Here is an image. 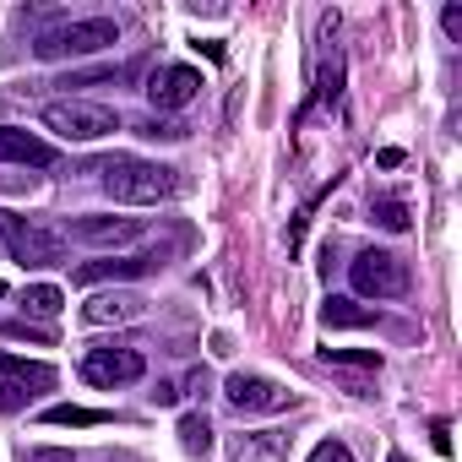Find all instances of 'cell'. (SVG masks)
Returning a JSON list of instances; mask_svg holds the SVG:
<instances>
[{
  "label": "cell",
  "instance_id": "obj_1",
  "mask_svg": "<svg viewBox=\"0 0 462 462\" xmlns=\"http://www.w3.org/2000/svg\"><path fill=\"white\" fill-rule=\"evenodd\" d=\"M98 180L115 201L125 207H158L180 190V169L169 163H147V158H104L98 163Z\"/></svg>",
  "mask_w": 462,
  "mask_h": 462
},
{
  "label": "cell",
  "instance_id": "obj_2",
  "mask_svg": "<svg viewBox=\"0 0 462 462\" xmlns=\"http://www.w3.org/2000/svg\"><path fill=\"white\" fill-rule=\"evenodd\" d=\"M109 44H120V23H115V17H71V23L44 28V33L33 39V55L55 66V60L98 55V50H109Z\"/></svg>",
  "mask_w": 462,
  "mask_h": 462
},
{
  "label": "cell",
  "instance_id": "obj_3",
  "mask_svg": "<svg viewBox=\"0 0 462 462\" xmlns=\"http://www.w3.org/2000/svg\"><path fill=\"white\" fill-rule=\"evenodd\" d=\"M44 131H55L60 142H104L120 131V115L109 104H88V98H55L44 104Z\"/></svg>",
  "mask_w": 462,
  "mask_h": 462
},
{
  "label": "cell",
  "instance_id": "obj_4",
  "mask_svg": "<svg viewBox=\"0 0 462 462\" xmlns=\"http://www.w3.org/2000/svg\"><path fill=\"white\" fill-rule=\"evenodd\" d=\"M55 365L44 359H23V354H6L0 348V408L6 413H23L28 402H39L44 392H55Z\"/></svg>",
  "mask_w": 462,
  "mask_h": 462
},
{
  "label": "cell",
  "instance_id": "obj_5",
  "mask_svg": "<svg viewBox=\"0 0 462 462\" xmlns=\"http://www.w3.org/2000/svg\"><path fill=\"white\" fill-rule=\"evenodd\" d=\"M348 283L365 300H402L408 294V262L392 251H359L348 262Z\"/></svg>",
  "mask_w": 462,
  "mask_h": 462
},
{
  "label": "cell",
  "instance_id": "obj_6",
  "mask_svg": "<svg viewBox=\"0 0 462 462\" xmlns=\"http://www.w3.org/2000/svg\"><path fill=\"white\" fill-rule=\"evenodd\" d=\"M66 235L55 223H44V217H17V235H12V245H6V256L17 262V267H28V273H44V267H60L66 262Z\"/></svg>",
  "mask_w": 462,
  "mask_h": 462
},
{
  "label": "cell",
  "instance_id": "obj_7",
  "mask_svg": "<svg viewBox=\"0 0 462 462\" xmlns=\"http://www.w3.org/2000/svg\"><path fill=\"white\" fill-rule=\"evenodd\" d=\"M147 375V359L136 354V348H88L82 354V381L88 386H98V392H115V386H131V381H142Z\"/></svg>",
  "mask_w": 462,
  "mask_h": 462
},
{
  "label": "cell",
  "instance_id": "obj_8",
  "mask_svg": "<svg viewBox=\"0 0 462 462\" xmlns=\"http://www.w3.org/2000/svg\"><path fill=\"white\" fill-rule=\"evenodd\" d=\"M142 217H115V212H82V217H71L60 235L66 240H82V245H98V251H115V245H131V240H142Z\"/></svg>",
  "mask_w": 462,
  "mask_h": 462
},
{
  "label": "cell",
  "instance_id": "obj_9",
  "mask_svg": "<svg viewBox=\"0 0 462 462\" xmlns=\"http://www.w3.org/2000/svg\"><path fill=\"white\" fill-rule=\"evenodd\" d=\"M223 397L235 402L240 413H283V408H294L289 386H278L273 375H245V370H235L223 381Z\"/></svg>",
  "mask_w": 462,
  "mask_h": 462
},
{
  "label": "cell",
  "instance_id": "obj_10",
  "mask_svg": "<svg viewBox=\"0 0 462 462\" xmlns=\"http://www.w3.org/2000/svg\"><path fill=\"white\" fill-rule=\"evenodd\" d=\"M163 267V251H142V256H104V262H82L77 267V283L82 289H104V283H131V278H147Z\"/></svg>",
  "mask_w": 462,
  "mask_h": 462
},
{
  "label": "cell",
  "instance_id": "obj_11",
  "mask_svg": "<svg viewBox=\"0 0 462 462\" xmlns=\"http://www.w3.org/2000/svg\"><path fill=\"white\" fill-rule=\"evenodd\" d=\"M142 93L152 98L158 115H174V109H185V104L201 93V71H196V66H163V71H152V82H147Z\"/></svg>",
  "mask_w": 462,
  "mask_h": 462
},
{
  "label": "cell",
  "instance_id": "obj_12",
  "mask_svg": "<svg viewBox=\"0 0 462 462\" xmlns=\"http://www.w3.org/2000/svg\"><path fill=\"white\" fill-rule=\"evenodd\" d=\"M55 142L23 131V125H0V163H23V169H55Z\"/></svg>",
  "mask_w": 462,
  "mask_h": 462
},
{
  "label": "cell",
  "instance_id": "obj_13",
  "mask_svg": "<svg viewBox=\"0 0 462 462\" xmlns=\"http://www.w3.org/2000/svg\"><path fill=\"white\" fill-rule=\"evenodd\" d=\"M289 430H245L228 440V457L235 462H289Z\"/></svg>",
  "mask_w": 462,
  "mask_h": 462
},
{
  "label": "cell",
  "instance_id": "obj_14",
  "mask_svg": "<svg viewBox=\"0 0 462 462\" xmlns=\"http://www.w3.org/2000/svg\"><path fill=\"white\" fill-rule=\"evenodd\" d=\"M147 305L131 294V289H98L88 305H82V321L88 327H115V321H136Z\"/></svg>",
  "mask_w": 462,
  "mask_h": 462
},
{
  "label": "cell",
  "instance_id": "obj_15",
  "mask_svg": "<svg viewBox=\"0 0 462 462\" xmlns=\"http://www.w3.org/2000/svg\"><path fill=\"white\" fill-rule=\"evenodd\" d=\"M375 321V310H365L359 300H348V294H327L321 300V327L327 332H354V327H370Z\"/></svg>",
  "mask_w": 462,
  "mask_h": 462
},
{
  "label": "cell",
  "instance_id": "obj_16",
  "mask_svg": "<svg viewBox=\"0 0 462 462\" xmlns=\"http://www.w3.org/2000/svg\"><path fill=\"white\" fill-rule=\"evenodd\" d=\"M66 310V294L55 289V283H33L28 294H23V316H33V321H55Z\"/></svg>",
  "mask_w": 462,
  "mask_h": 462
},
{
  "label": "cell",
  "instance_id": "obj_17",
  "mask_svg": "<svg viewBox=\"0 0 462 462\" xmlns=\"http://www.w3.org/2000/svg\"><path fill=\"white\" fill-rule=\"evenodd\" d=\"M44 424H60V430H93V424H109L104 408H77V402H55L44 408Z\"/></svg>",
  "mask_w": 462,
  "mask_h": 462
},
{
  "label": "cell",
  "instance_id": "obj_18",
  "mask_svg": "<svg viewBox=\"0 0 462 462\" xmlns=\"http://www.w3.org/2000/svg\"><path fill=\"white\" fill-rule=\"evenodd\" d=\"M212 440H217V435H212L207 413H185V419H180V446H185L190 457H207V451H212Z\"/></svg>",
  "mask_w": 462,
  "mask_h": 462
},
{
  "label": "cell",
  "instance_id": "obj_19",
  "mask_svg": "<svg viewBox=\"0 0 462 462\" xmlns=\"http://www.w3.org/2000/svg\"><path fill=\"white\" fill-rule=\"evenodd\" d=\"M120 77H136V66H88V71H66L55 88H98V82H120Z\"/></svg>",
  "mask_w": 462,
  "mask_h": 462
},
{
  "label": "cell",
  "instance_id": "obj_20",
  "mask_svg": "<svg viewBox=\"0 0 462 462\" xmlns=\"http://www.w3.org/2000/svg\"><path fill=\"white\" fill-rule=\"evenodd\" d=\"M370 217H375L381 228H392V235H402V228H408V201L381 196V201H370Z\"/></svg>",
  "mask_w": 462,
  "mask_h": 462
},
{
  "label": "cell",
  "instance_id": "obj_21",
  "mask_svg": "<svg viewBox=\"0 0 462 462\" xmlns=\"http://www.w3.org/2000/svg\"><path fill=\"white\" fill-rule=\"evenodd\" d=\"M327 365H343V370H381V354L375 348H321Z\"/></svg>",
  "mask_w": 462,
  "mask_h": 462
},
{
  "label": "cell",
  "instance_id": "obj_22",
  "mask_svg": "<svg viewBox=\"0 0 462 462\" xmlns=\"http://www.w3.org/2000/svg\"><path fill=\"white\" fill-rule=\"evenodd\" d=\"M136 136H147V142H185V136H190V125L152 115V120H142V125H136Z\"/></svg>",
  "mask_w": 462,
  "mask_h": 462
},
{
  "label": "cell",
  "instance_id": "obj_23",
  "mask_svg": "<svg viewBox=\"0 0 462 462\" xmlns=\"http://www.w3.org/2000/svg\"><path fill=\"white\" fill-rule=\"evenodd\" d=\"M0 337H28V343H50L55 332H50V327H28V321H6V327H0Z\"/></svg>",
  "mask_w": 462,
  "mask_h": 462
},
{
  "label": "cell",
  "instance_id": "obj_24",
  "mask_svg": "<svg viewBox=\"0 0 462 462\" xmlns=\"http://www.w3.org/2000/svg\"><path fill=\"white\" fill-rule=\"evenodd\" d=\"M310 462H354V451H348L343 440H321V446L310 451Z\"/></svg>",
  "mask_w": 462,
  "mask_h": 462
},
{
  "label": "cell",
  "instance_id": "obj_25",
  "mask_svg": "<svg viewBox=\"0 0 462 462\" xmlns=\"http://www.w3.org/2000/svg\"><path fill=\"white\" fill-rule=\"evenodd\" d=\"M440 28H446V39H462V6H457V0L440 12Z\"/></svg>",
  "mask_w": 462,
  "mask_h": 462
},
{
  "label": "cell",
  "instance_id": "obj_26",
  "mask_svg": "<svg viewBox=\"0 0 462 462\" xmlns=\"http://www.w3.org/2000/svg\"><path fill=\"white\" fill-rule=\"evenodd\" d=\"M28 462H71V451H60V446H39V451H28Z\"/></svg>",
  "mask_w": 462,
  "mask_h": 462
},
{
  "label": "cell",
  "instance_id": "obj_27",
  "mask_svg": "<svg viewBox=\"0 0 462 462\" xmlns=\"http://www.w3.org/2000/svg\"><path fill=\"white\" fill-rule=\"evenodd\" d=\"M12 235H17V212H0V251L12 245Z\"/></svg>",
  "mask_w": 462,
  "mask_h": 462
},
{
  "label": "cell",
  "instance_id": "obj_28",
  "mask_svg": "<svg viewBox=\"0 0 462 462\" xmlns=\"http://www.w3.org/2000/svg\"><path fill=\"white\" fill-rule=\"evenodd\" d=\"M435 451L451 457V435H446V419H435Z\"/></svg>",
  "mask_w": 462,
  "mask_h": 462
},
{
  "label": "cell",
  "instance_id": "obj_29",
  "mask_svg": "<svg viewBox=\"0 0 462 462\" xmlns=\"http://www.w3.org/2000/svg\"><path fill=\"white\" fill-rule=\"evenodd\" d=\"M375 163H381V169H397V163H402V147H381V158H375Z\"/></svg>",
  "mask_w": 462,
  "mask_h": 462
},
{
  "label": "cell",
  "instance_id": "obj_30",
  "mask_svg": "<svg viewBox=\"0 0 462 462\" xmlns=\"http://www.w3.org/2000/svg\"><path fill=\"white\" fill-rule=\"evenodd\" d=\"M152 397H158V402H180V386H174V381H158V392H152Z\"/></svg>",
  "mask_w": 462,
  "mask_h": 462
},
{
  "label": "cell",
  "instance_id": "obj_31",
  "mask_svg": "<svg viewBox=\"0 0 462 462\" xmlns=\"http://www.w3.org/2000/svg\"><path fill=\"white\" fill-rule=\"evenodd\" d=\"M386 462H408V457H386Z\"/></svg>",
  "mask_w": 462,
  "mask_h": 462
},
{
  "label": "cell",
  "instance_id": "obj_32",
  "mask_svg": "<svg viewBox=\"0 0 462 462\" xmlns=\"http://www.w3.org/2000/svg\"><path fill=\"white\" fill-rule=\"evenodd\" d=\"M0 300H6V283H0Z\"/></svg>",
  "mask_w": 462,
  "mask_h": 462
}]
</instances>
